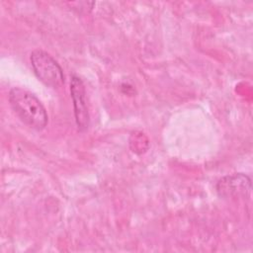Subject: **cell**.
<instances>
[{"instance_id":"6da1fadb","label":"cell","mask_w":253,"mask_h":253,"mask_svg":"<svg viewBox=\"0 0 253 253\" xmlns=\"http://www.w3.org/2000/svg\"><path fill=\"white\" fill-rule=\"evenodd\" d=\"M8 98L12 110L25 125L36 130H42L46 126L47 113L34 93L22 87H13Z\"/></svg>"},{"instance_id":"7a4b0ae2","label":"cell","mask_w":253,"mask_h":253,"mask_svg":"<svg viewBox=\"0 0 253 253\" xmlns=\"http://www.w3.org/2000/svg\"><path fill=\"white\" fill-rule=\"evenodd\" d=\"M32 68L44 85L57 88L64 83V74L59 63L46 51L36 49L31 53Z\"/></svg>"},{"instance_id":"3957f363","label":"cell","mask_w":253,"mask_h":253,"mask_svg":"<svg viewBox=\"0 0 253 253\" xmlns=\"http://www.w3.org/2000/svg\"><path fill=\"white\" fill-rule=\"evenodd\" d=\"M70 94L73 102L74 117L77 128L83 132L88 129L90 124V116L86 102V89L82 79L73 75L70 80Z\"/></svg>"},{"instance_id":"277c9868","label":"cell","mask_w":253,"mask_h":253,"mask_svg":"<svg viewBox=\"0 0 253 253\" xmlns=\"http://www.w3.org/2000/svg\"><path fill=\"white\" fill-rule=\"evenodd\" d=\"M251 179L243 173L227 175L218 180L216 192L222 198H235L249 195Z\"/></svg>"}]
</instances>
